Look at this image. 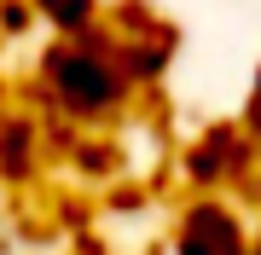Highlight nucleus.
<instances>
[{
  "label": "nucleus",
  "instance_id": "5",
  "mask_svg": "<svg viewBox=\"0 0 261 255\" xmlns=\"http://www.w3.org/2000/svg\"><path fill=\"white\" fill-rule=\"evenodd\" d=\"M255 255H261V244H255Z\"/></svg>",
  "mask_w": 261,
  "mask_h": 255
},
{
  "label": "nucleus",
  "instance_id": "2",
  "mask_svg": "<svg viewBox=\"0 0 261 255\" xmlns=\"http://www.w3.org/2000/svg\"><path fill=\"white\" fill-rule=\"evenodd\" d=\"M180 255H255V244L221 197H203L180 220Z\"/></svg>",
  "mask_w": 261,
  "mask_h": 255
},
{
  "label": "nucleus",
  "instance_id": "4",
  "mask_svg": "<svg viewBox=\"0 0 261 255\" xmlns=\"http://www.w3.org/2000/svg\"><path fill=\"white\" fill-rule=\"evenodd\" d=\"M250 116H255V128H261V87H255V110H250Z\"/></svg>",
  "mask_w": 261,
  "mask_h": 255
},
{
  "label": "nucleus",
  "instance_id": "1",
  "mask_svg": "<svg viewBox=\"0 0 261 255\" xmlns=\"http://www.w3.org/2000/svg\"><path fill=\"white\" fill-rule=\"evenodd\" d=\"M47 76L58 87V104L70 116H111L128 99V64L122 47H93V41H70L47 58Z\"/></svg>",
  "mask_w": 261,
  "mask_h": 255
},
{
  "label": "nucleus",
  "instance_id": "3",
  "mask_svg": "<svg viewBox=\"0 0 261 255\" xmlns=\"http://www.w3.org/2000/svg\"><path fill=\"white\" fill-rule=\"evenodd\" d=\"M41 6H47V18L64 23V29H82L87 18H93V0H41Z\"/></svg>",
  "mask_w": 261,
  "mask_h": 255
}]
</instances>
